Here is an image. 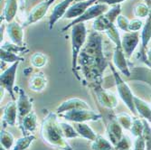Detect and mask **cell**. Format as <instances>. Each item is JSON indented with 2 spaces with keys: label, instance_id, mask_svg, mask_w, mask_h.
Returning a JSON list of instances; mask_svg holds the SVG:
<instances>
[{
  "label": "cell",
  "instance_id": "83f0119b",
  "mask_svg": "<svg viewBox=\"0 0 151 150\" xmlns=\"http://www.w3.org/2000/svg\"><path fill=\"white\" fill-rule=\"evenodd\" d=\"M105 33L107 34L109 39L115 44L116 47H122L121 46V38H120L119 33L118 31V28L116 27L115 24H112L111 26H109L105 31Z\"/></svg>",
  "mask_w": 151,
  "mask_h": 150
},
{
  "label": "cell",
  "instance_id": "e575fe53",
  "mask_svg": "<svg viewBox=\"0 0 151 150\" xmlns=\"http://www.w3.org/2000/svg\"><path fill=\"white\" fill-rule=\"evenodd\" d=\"M143 128H144L143 119L134 118L133 119V123H132V127L130 128V131H131V133H132V135L134 136V137L138 138V137L142 136Z\"/></svg>",
  "mask_w": 151,
  "mask_h": 150
},
{
  "label": "cell",
  "instance_id": "7c38bea8",
  "mask_svg": "<svg viewBox=\"0 0 151 150\" xmlns=\"http://www.w3.org/2000/svg\"><path fill=\"white\" fill-rule=\"evenodd\" d=\"M19 97L17 101V118H18V123L24 119V118L28 115L30 112H32V102L28 96L25 94L24 90L19 89Z\"/></svg>",
  "mask_w": 151,
  "mask_h": 150
},
{
  "label": "cell",
  "instance_id": "d6986e66",
  "mask_svg": "<svg viewBox=\"0 0 151 150\" xmlns=\"http://www.w3.org/2000/svg\"><path fill=\"white\" fill-rule=\"evenodd\" d=\"M75 108H87V110H90L91 108L85 101L77 98H73L62 103V105L59 106V108H57V113L62 114L68 111L75 110Z\"/></svg>",
  "mask_w": 151,
  "mask_h": 150
},
{
  "label": "cell",
  "instance_id": "f546056e",
  "mask_svg": "<svg viewBox=\"0 0 151 150\" xmlns=\"http://www.w3.org/2000/svg\"><path fill=\"white\" fill-rule=\"evenodd\" d=\"M0 52H1V62H3L15 63L17 62L24 61V59L22 57L18 56L17 54L10 52L8 51H6L2 48H1V50H0Z\"/></svg>",
  "mask_w": 151,
  "mask_h": 150
},
{
  "label": "cell",
  "instance_id": "5bb4252c",
  "mask_svg": "<svg viewBox=\"0 0 151 150\" xmlns=\"http://www.w3.org/2000/svg\"><path fill=\"white\" fill-rule=\"evenodd\" d=\"M126 58L127 57L125 55L122 47L115 46V50L113 53V63L123 75L129 78L131 75V72L128 66V62Z\"/></svg>",
  "mask_w": 151,
  "mask_h": 150
},
{
  "label": "cell",
  "instance_id": "277c9868",
  "mask_svg": "<svg viewBox=\"0 0 151 150\" xmlns=\"http://www.w3.org/2000/svg\"><path fill=\"white\" fill-rule=\"evenodd\" d=\"M109 66L111 67V70L112 71L114 80H115V83H116V86H117V90H118L119 97L121 98L123 102L126 104V106L129 108V110L131 112H133V114L136 115L137 111H136V108H135V105H134V96L132 94V91L130 90V88L126 83V81L123 80V79L120 77V75L115 70V68L113 67V65L109 63Z\"/></svg>",
  "mask_w": 151,
  "mask_h": 150
},
{
  "label": "cell",
  "instance_id": "ffe728a7",
  "mask_svg": "<svg viewBox=\"0 0 151 150\" xmlns=\"http://www.w3.org/2000/svg\"><path fill=\"white\" fill-rule=\"evenodd\" d=\"M17 118V104L16 102H9L4 108L3 119L9 126H15Z\"/></svg>",
  "mask_w": 151,
  "mask_h": 150
},
{
  "label": "cell",
  "instance_id": "c3c4849f",
  "mask_svg": "<svg viewBox=\"0 0 151 150\" xmlns=\"http://www.w3.org/2000/svg\"><path fill=\"white\" fill-rule=\"evenodd\" d=\"M0 150H7V149H6L5 147H3V146H1V149H0Z\"/></svg>",
  "mask_w": 151,
  "mask_h": 150
},
{
  "label": "cell",
  "instance_id": "74e56055",
  "mask_svg": "<svg viewBox=\"0 0 151 150\" xmlns=\"http://www.w3.org/2000/svg\"><path fill=\"white\" fill-rule=\"evenodd\" d=\"M1 48L6 51L10 52L16 53V54L28 52V49H27L25 46H20V45L15 44H8V43H5L3 45H1Z\"/></svg>",
  "mask_w": 151,
  "mask_h": 150
},
{
  "label": "cell",
  "instance_id": "8fae6325",
  "mask_svg": "<svg viewBox=\"0 0 151 150\" xmlns=\"http://www.w3.org/2000/svg\"><path fill=\"white\" fill-rule=\"evenodd\" d=\"M99 0H85V1L74 2L69 8H68L64 17L71 19V18H77L81 17L90 6L97 3Z\"/></svg>",
  "mask_w": 151,
  "mask_h": 150
},
{
  "label": "cell",
  "instance_id": "4316f807",
  "mask_svg": "<svg viewBox=\"0 0 151 150\" xmlns=\"http://www.w3.org/2000/svg\"><path fill=\"white\" fill-rule=\"evenodd\" d=\"M91 150H112L113 145L111 143V141H108L101 136H98L95 140L91 143Z\"/></svg>",
  "mask_w": 151,
  "mask_h": 150
},
{
  "label": "cell",
  "instance_id": "f907efd6",
  "mask_svg": "<svg viewBox=\"0 0 151 150\" xmlns=\"http://www.w3.org/2000/svg\"><path fill=\"white\" fill-rule=\"evenodd\" d=\"M25 1H27V0H25Z\"/></svg>",
  "mask_w": 151,
  "mask_h": 150
},
{
  "label": "cell",
  "instance_id": "9c48e42d",
  "mask_svg": "<svg viewBox=\"0 0 151 150\" xmlns=\"http://www.w3.org/2000/svg\"><path fill=\"white\" fill-rule=\"evenodd\" d=\"M139 43V32H126L121 37V46L127 58H130Z\"/></svg>",
  "mask_w": 151,
  "mask_h": 150
},
{
  "label": "cell",
  "instance_id": "484cf974",
  "mask_svg": "<svg viewBox=\"0 0 151 150\" xmlns=\"http://www.w3.org/2000/svg\"><path fill=\"white\" fill-rule=\"evenodd\" d=\"M112 24H114V23H111L103 14L102 16L97 17L94 20L92 27H93V30L100 33V32H103V31L105 32L109 27L111 26Z\"/></svg>",
  "mask_w": 151,
  "mask_h": 150
},
{
  "label": "cell",
  "instance_id": "7bdbcfd3",
  "mask_svg": "<svg viewBox=\"0 0 151 150\" xmlns=\"http://www.w3.org/2000/svg\"><path fill=\"white\" fill-rule=\"evenodd\" d=\"M133 150H147V146L144 139L142 136L136 138V140L134 142V149Z\"/></svg>",
  "mask_w": 151,
  "mask_h": 150
},
{
  "label": "cell",
  "instance_id": "6da1fadb",
  "mask_svg": "<svg viewBox=\"0 0 151 150\" xmlns=\"http://www.w3.org/2000/svg\"><path fill=\"white\" fill-rule=\"evenodd\" d=\"M103 45L104 42L101 34L93 30L91 32L78 57L84 75L99 84L105 68L109 64L105 56Z\"/></svg>",
  "mask_w": 151,
  "mask_h": 150
},
{
  "label": "cell",
  "instance_id": "681fc988",
  "mask_svg": "<svg viewBox=\"0 0 151 150\" xmlns=\"http://www.w3.org/2000/svg\"><path fill=\"white\" fill-rule=\"evenodd\" d=\"M149 65H150V67H151V64H149Z\"/></svg>",
  "mask_w": 151,
  "mask_h": 150
},
{
  "label": "cell",
  "instance_id": "ab89813d",
  "mask_svg": "<svg viewBox=\"0 0 151 150\" xmlns=\"http://www.w3.org/2000/svg\"><path fill=\"white\" fill-rule=\"evenodd\" d=\"M131 146H132V142L130 139L127 137V136H123L120 141L116 145L115 147L117 150H129L131 148Z\"/></svg>",
  "mask_w": 151,
  "mask_h": 150
},
{
  "label": "cell",
  "instance_id": "4fadbf2b",
  "mask_svg": "<svg viewBox=\"0 0 151 150\" xmlns=\"http://www.w3.org/2000/svg\"><path fill=\"white\" fill-rule=\"evenodd\" d=\"M74 2V0H63L61 3L57 4L54 6L51 16L49 17V29L52 30L53 25L55 24L63 17L65 16V14L71 6L72 3Z\"/></svg>",
  "mask_w": 151,
  "mask_h": 150
},
{
  "label": "cell",
  "instance_id": "603a6c76",
  "mask_svg": "<svg viewBox=\"0 0 151 150\" xmlns=\"http://www.w3.org/2000/svg\"><path fill=\"white\" fill-rule=\"evenodd\" d=\"M73 128H75V130L78 132V134L81 137L84 138L88 140L93 141L98 137L96 133L87 124L83 123V122H74Z\"/></svg>",
  "mask_w": 151,
  "mask_h": 150
},
{
  "label": "cell",
  "instance_id": "60d3db41",
  "mask_svg": "<svg viewBox=\"0 0 151 150\" xmlns=\"http://www.w3.org/2000/svg\"><path fill=\"white\" fill-rule=\"evenodd\" d=\"M129 20L124 17V16H119V17L117 18V23H118V26L119 28L124 31L125 33L126 32H129Z\"/></svg>",
  "mask_w": 151,
  "mask_h": 150
},
{
  "label": "cell",
  "instance_id": "7dc6e473",
  "mask_svg": "<svg viewBox=\"0 0 151 150\" xmlns=\"http://www.w3.org/2000/svg\"><path fill=\"white\" fill-rule=\"evenodd\" d=\"M80 1H85V0H74V2H80Z\"/></svg>",
  "mask_w": 151,
  "mask_h": 150
},
{
  "label": "cell",
  "instance_id": "ac0fdd59",
  "mask_svg": "<svg viewBox=\"0 0 151 150\" xmlns=\"http://www.w3.org/2000/svg\"><path fill=\"white\" fill-rule=\"evenodd\" d=\"M19 127L24 136H28V133H32L36 129L37 127V117L36 114L32 111L26 115L24 119L19 123Z\"/></svg>",
  "mask_w": 151,
  "mask_h": 150
},
{
  "label": "cell",
  "instance_id": "7402d4cb",
  "mask_svg": "<svg viewBox=\"0 0 151 150\" xmlns=\"http://www.w3.org/2000/svg\"><path fill=\"white\" fill-rule=\"evenodd\" d=\"M134 105L136 111L144 119L151 122V106H149L146 101L141 99L134 96Z\"/></svg>",
  "mask_w": 151,
  "mask_h": 150
},
{
  "label": "cell",
  "instance_id": "44dd1931",
  "mask_svg": "<svg viewBox=\"0 0 151 150\" xmlns=\"http://www.w3.org/2000/svg\"><path fill=\"white\" fill-rule=\"evenodd\" d=\"M131 75L129 80H137L146 81L149 85H151V69L146 67H136L130 71Z\"/></svg>",
  "mask_w": 151,
  "mask_h": 150
},
{
  "label": "cell",
  "instance_id": "5b68a950",
  "mask_svg": "<svg viewBox=\"0 0 151 150\" xmlns=\"http://www.w3.org/2000/svg\"><path fill=\"white\" fill-rule=\"evenodd\" d=\"M109 9V6L106 4H101V3H95L91 6H90L81 17L75 18L73 22H71L68 25L64 26L62 29V32H66L67 30H69L70 28L77 24L80 23H84L86 21L91 20V19H96L97 17L102 16L103 14H105L108 10Z\"/></svg>",
  "mask_w": 151,
  "mask_h": 150
},
{
  "label": "cell",
  "instance_id": "30bf717a",
  "mask_svg": "<svg viewBox=\"0 0 151 150\" xmlns=\"http://www.w3.org/2000/svg\"><path fill=\"white\" fill-rule=\"evenodd\" d=\"M93 90H95L98 100L103 107L108 108H113L117 106L118 100L113 93L102 89L99 83L98 84L93 83Z\"/></svg>",
  "mask_w": 151,
  "mask_h": 150
},
{
  "label": "cell",
  "instance_id": "f35d334b",
  "mask_svg": "<svg viewBox=\"0 0 151 150\" xmlns=\"http://www.w3.org/2000/svg\"><path fill=\"white\" fill-rule=\"evenodd\" d=\"M150 14V8L146 4H138L134 7V15L137 17H147Z\"/></svg>",
  "mask_w": 151,
  "mask_h": 150
},
{
  "label": "cell",
  "instance_id": "f6af8a7d",
  "mask_svg": "<svg viewBox=\"0 0 151 150\" xmlns=\"http://www.w3.org/2000/svg\"><path fill=\"white\" fill-rule=\"evenodd\" d=\"M145 62L147 64H151V47H149L147 51V61Z\"/></svg>",
  "mask_w": 151,
  "mask_h": 150
},
{
  "label": "cell",
  "instance_id": "ee69618b",
  "mask_svg": "<svg viewBox=\"0 0 151 150\" xmlns=\"http://www.w3.org/2000/svg\"><path fill=\"white\" fill-rule=\"evenodd\" d=\"M123 1H126V0H99L98 3H101V4H106L109 6H115V5H119Z\"/></svg>",
  "mask_w": 151,
  "mask_h": 150
},
{
  "label": "cell",
  "instance_id": "1f68e13d",
  "mask_svg": "<svg viewBox=\"0 0 151 150\" xmlns=\"http://www.w3.org/2000/svg\"><path fill=\"white\" fill-rule=\"evenodd\" d=\"M144 128L142 132V138L144 139L147 146V150H151V127L147 119L143 118Z\"/></svg>",
  "mask_w": 151,
  "mask_h": 150
},
{
  "label": "cell",
  "instance_id": "8d00e7d4",
  "mask_svg": "<svg viewBox=\"0 0 151 150\" xmlns=\"http://www.w3.org/2000/svg\"><path fill=\"white\" fill-rule=\"evenodd\" d=\"M61 127H62L63 132L66 139H74L80 136L78 134V132L75 130V128H73V126H71L70 124L64 123V122H61Z\"/></svg>",
  "mask_w": 151,
  "mask_h": 150
},
{
  "label": "cell",
  "instance_id": "d590c367",
  "mask_svg": "<svg viewBox=\"0 0 151 150\" xmlns=\"http://www.w3.org/2000/svg\"><path fill=\"white\" fill-rule=\"evenodd\" d=\"M46 60H47V57L45 55V54L41 53V52H35L31 57L32 65L35 68H41V67L45 66L46 63Z\"/></svg>",
  "mask_w": 151,
  "mask_h": 150
},
{
  "label": "cell",
  "instance_id": "e0dca14e",
  "mask_svg": "<svg viewBox=\"0 0 151 150\" xmlns=\"http://www.w3.org/2000/svg\"><path fill=\"white\" fill-rule=\"evenodd\" d=\"M141 39V47H140V55L144 62L147 61V47L151 40V11L147 17V22L143 26L142 33L140 35Z\"/></svg>",
  "mask_w": 151,
  "mask_h": 150
},
{
  "label": "cell",
  "instance_id": "9a60e30c",
  "mask_svg": "<svg viewBox=\"0 0 151 150\" xmlns=\"http://www.w3.org/2000/svg\"><path fill=\"white\" fill-rule=\"evenodd\" d=\"M122 128H123L119 123L117 118H111L109 123L107 126V134L109 141L114 146H116V145L120 141L122 137L124 136Z\"/></svg>",
  "mask_w": 151,
  "mask_h": 150
},
{
  "label": "cell",
  "instance_id": "52a82bcc",
  "mask_svg": "<svg viewBox=\"0 0 151 150\" xmlns=\"http://www.w3.org/2000/svg\"><path fill=\"white\" fill-rule=\"evenodd\" d=\"M19 62H17L13 63L10 67L6 69L1 73L0 77V83H1V87L6 89L13 100H15V95H14V85H15V80H16V74Z\"/></svg>",
  "mask_w": 151,
  "mask_h": 150
},
{
  "label": "cell",
  "instance_id": "7a4b0ae2",
  "mask_svg": "<svg viewBox=\"0 0 151 150\" xmlns=\"http://www.w3.org/2000/svg\"><path fill=\"white\" fill-rule=\"evenodd\" d=\"M41 135L45 141L52 146L62 150H73L69 143L66 141L67 139L63 132L61 122L58 121L55 113L50 112L45 118L41 128Z\"/></svg>",
  "mask_w": 151,
  "mask_h": 150
},
{
  "label": "cell",
  "instance_id": "f1b7e54d",
  "mask_svg": "<svg viewBox=\"0 0 151 150\" xmlns=\"http://www.w3.org/2000/svg\"><path fill=\"white\" fill-rule=\"evenodd\" d=\"M35 139L34 136L28 135V136H24V138L19 139L15 146H13V150H26Z\"/></svg>",
  "mask_w": 151,
  "mask_h": 150
},
{
  "label": "cell",
  "instance_id": "bcb514c9",
  "mask_svg": "<svg viewBox=\"0 0 151 150\" xmlns=\"http://www.w3.org/2000/svg\"><path fill=\"white\" fill-rule=\"evenodd\" d=\"M144 1H145L146 5H147L149 8H151V0H144Z\"/></svg>",
  "mask_w": 151,
  "mask_h": 150
},
{
  "label": "cell",
  "instance_id": "836d02e7",
  "mask_svg": "<svg viewBox=\"0 0 151 150\" xmlns=\"http://www.w3.org/2000/svg\"><path fill=\"white\" fill-rule=\"evenodd\" d=\"M120 12H121V6L120 4H119V5L112 6V7L109 8L104 15L111 23H114L115 21H117L119 16H120Z\"/></svg>",
  "mask_w": 151,
  "mask_h": 150
},
{
  "label": "cell",
  "instance_id": "d4e9b609",
  "mask_svg": "<svg viewBox=\"0 0 151 150\" xmlns=\"http://www.w3.org/2000/svg\"><path fill=\"white\" fill-rule=\"evenodd\" d=\"M46 85V78L43 73H38L32 77L29 83V88L35 91H41Z\"/></svg>",
  "mask_w": 151,
  "mask_h": 150
},
{
  "label": "cell",
  "instance_id": "b9f144b4",
  "mask_svg": "<svg viewBox=\"0 0 151 150\" xmlns=\"http://www.w3.org/2000/svg\"><path fill=\"white\" fill-rule=\"evenodd\" d=\"M143 27V23L139 19H134L129 22V32H138Z\"/></svg>",
  "mask_w": 151,
  "mask_h": 150
},
{
  "label": "cell",
  "instance_id": "4dcf8cb0",
  "mask_svg": "<svg viewBox=\"0 0 151 150\" xmlns=\"http://www.w3.org/2000/svg\"><path fill=\"white\" fill-rule=\"evenodd\" d=\"M0 139H1V146L5 147L6 149L9 150L14 144V137L13 135L4 129L1 130V135H0Z\"/></svg>",
  "mask_w": 151,
  "mask_h": 150
},
{
  "label": "cell",
  "instance_id": "8992f818",
  "mask_svg": "<svg viewBox=\"0 0 151 150\" xmlns=\"http://www.w3.org/2000/svg\"><path fill=\"white\" fill-rule=\"evenodd\" d=\"M63 118L67 120L73 122H84L90 120H98L101 118V114H97L93 111L87 110V108H75V110L68 111L61 114Z\"/></svg>",
  "mask_w": 151,
  "mask_h": 150
},
{
  "label": "cell",
  "instance_id": "2e32d148",
  "mask_svg": "<svg viewBox=\"0 0 151 150\" xmlns=\"http://www.w3.org/2000/svg\"><path fill=\"white\" fill-rule=\"evenodd\" d=\"M23 28H24L23 25H20L17 22L15 21H12L7 24L6 32L13 44L23 46V41H24Z\"/></svg>",
  "mask_w": 151,
  "mask_h": 150
},
{
  "label": "cell",
  "instance_id": "ba28073f",
  "mask_svg": "<svg viewBox=\"0 0 151 150\" xmlns=\"http://www.w3.org/2000/svg\"><path fill=\"white\" fill-rule=\"evenodd\" d=\"M55 1V0H45V1L40 3L39 5L35 6L30 12L29 16L27 17L26 20L23 24V27H26L30 24H33L39 20L42 19L45 15L51 6V5Z\"/></svg>",
  "mask_w": 151,
  "mask_h": 150
},
{
  "label": "cell",
  "instance_id": "d6a6232c",
  "mask_svg": "<svg viewBox=\"0 0 151 150\" xmlns=\"http://www.w3.org/2000/svg\"><path fill=\"white\" fill-rule=\"evenodd\" d=\"M116 118L118 119L119 123L121 125V127L125 129H129L132 127V123H133V118H131V117L127 114V113H120L119 114Z\"/></svg>",
  "mask_w": 151,
  "mask_h": 150
},
{
  "label": "cell",
  "instance_id": "3957f363",
  "mask_svg": "<svg viewBox=\"0 0 151 150\" xmlns=\"http://www.w3.org/2000/svg\"><path fill=\"white\" fill-rule=\"evenodd\" d=\"M71 42H72V68L73 72L79 79L77 73V62L78 57L87 41V30L84 23H80L72 27L71 30Z\"/></svg>",
  "mask_w": 151,
  "mask_h": 150
},
{
  "label": "cell",
  "instance_id": "cb8c5ba5",
  "mask_svg": "<svg viewBox=\"0 0 151 150\" xmlns=\"http://www.w3.org/2000/svg\"><path fill=\"white\" fill-rule=\"evenodd\" d=\"M17 12V0H6L3 15H2V19L6 20L7 23H10L14 20Z\"/></svg>",
  "mask_w": 151,
  "mask_h": 150
}]
</instances>
